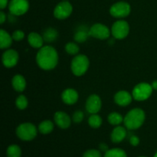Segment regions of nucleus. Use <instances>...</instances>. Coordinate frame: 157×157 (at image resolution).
Segmentation results:
<instances>
[{
  "label": "nucleus",
  "mask_w": 157,
  "mask_h": 157,
  "mask_svg": "<svg viewBox=\"0 0 157 157\" xmlns=\"http://www.w3.org/2000/svg\"><path fill=\"white\" fill-rule=\"evenodd\" d=\"M79 99V94L75 89L67 88L61 93V100L67 105H74Z\"/></svg>",
  "instance_id": "15"
},
{
  "label": "nucleus",
  "mask_w": 157,
  "mask_h": 157,
  "mask_svg": "<svg viewBox=\"0 0 157 157\" xmlns=\"http://www.w3.org/2000/svg\"><path fill=\"white\" fill-rule=\"evenodd\" d=\"M55 127V122L50 120H44L41 121L38 127V130L41 134L47 135L52 133Z\"/></svg>",
  "instance_id": "20"
},
{
  "label": "nucleus",
  "mask_w": 157,
  "mask_h": 157,
  "mask_svg": "<svg viewBox=\"0 0 157 157\" xmlns=\"http://www.w3.org/2000/svg\"><path fill=\"white\" fill-rule=\"evenodd\" d=\"M6 14L3 11H1L0 12V22H1V25L4 24L5 21H6Z\"/></svg>",
  "instance_id": "33"
},
{
  "label": "nucleus",
  "mask_w": 157,
  "mask_h": 157,
  "mask_svg": "<svg viewBox=\"0 0 157 157\" xmlns=\"http://www.w3.org/2000/svg\"><path fill=\"white\" fill-rule=\"evenodd\" d=\"M88 37V32H86L84 30H79L75 33V36H74V39L78 43H84V41H87Z\"/></svg>",
  "instance_id": "28"
},
{
  "label": "nucleus",
  "mask_w": 157,
  "mask_h": 157,
  "mask_svg": "<svg viewBox=\"0 0 157 157\" xmlns=\"http://www.w3.org/2000/svg\"><path fill=\"white\" fill-rule=\"evenodd\" d=\"M124 117L118 112H112L109 113L107 117V121L110 124L113 126H119L124 123Z\"/></svg>",
  "instance_id": "22"
},
{
  "label": "nucleus",
  "mask_w": 157,
  "mask_h": 157,
  "mask_svg": "<svg viewBox=\"0 0 157 157\" xmlns=\"http://www.w3.org/2000/svg\"><path fill=\"white\" fill-rule=\"evenodd\" d=\"M38 128L29 122L22 123L17 127L15 133L17 136L23 141H31L35 139L38 134Z\"/></svg>",
  "instance_id": "4"
},
{
  "label": "nucleus",
  "mask_w": 157,
  "mask_h": 157,
  "mask_svg": "<svg viewBox=\"0 0 157 157\" xmlns=\"http://www.w3.org/2000/svg\"><path fill=\"white\" fill-rule=\"evenodd\" d=\"M89 36L100 40H106L110 38L111 31L102 23H95L88 30Z\"/></svg>",
  "instance_id": "8"
},
{
  "label": "nucleus",
  "mask_w": 157,
  "mask_h": 157,
  "mask_svg": "<svg viewBox=\"0 0 157 157\" xmlns=\"http://www.w3.org/2000/svg\"><path fill=\"white\" fill-rule=\"evenodd\" d=\"M63 1H67V0H63Z\"/></svg>",
  "instance_id": "38"
},
{
  "label": "nucleus",
  "mask_w": 157,
  "mask_h": 157,
  "mask_svg": "<svg viewBox=\"0 0 157 157\" xmlns=\"http://www.w3.org/2000/svg\"><path fill=\"white\" fill-rule=\"evenodd\" d=\"M103 124V120L100 115L98 113L90 114L88 118V124L90 127L94 129H98L101 127Z\"/></svg>",
  "instance_id": "23"
},
{
  "label": "nucleus",
  "mask_w": 157,
  "mask_h": 157,
  "mask_svg": "<svg viewBox=\"0 0 157 157\" xmlns=\"http://www.w3.org/2000/svg\"><path fill=\"white\" fill-rule=\"evenodd\" d=\"M29 9L28 0H11L9 3V10L11 15L21 16L25 15Z\"/></svg>",
  "instance_id": "9"
},
{
  "label": "nucleus",
  "mask_w": 157,
  "mask_h": 157,
  "mask_svg": "<svg viewBox=\"0 0 157 157\" xmlns=\"http://www.w3.org/2000/svg\"><path fill=\"white\" fill-rule=\"evenodd\" d=\"M25 32L21 30H15V32H13L12 36L13 38L14 41H22L25 38Z\"/></svg>",
  "instance_id": "31"
},
{
  "label": "nucleus",
  "mask_w": 157,
  "mask_h": 157,
  "mask_svg": "<svg viewBox=\"0 0 157 157\" xmlns=\"http://www.w3.org/2000/svg\"><path fill=\"white\" fill-rule=\"evenodd\" d=\"M153 157H157V152H156V154L154 155V156H153Z\"/></svg>",
  "instance_id": "37"
},
{
  "label": "nucleus",
  "mask_w": 157,
  "mask_h": 157,
  "mask_svg": "<svg viewBox=\"0 0 157 157\" xmlns=\"http://www.w3.org/2000/svg\"><path fill=\"white\" fill-rule=\"evenodd\" d=\"M6 154H7L8 157H21V148L18 145L12 144V145H10L8 147Z\"/></svg>",
  "instance_id": "26"
},
{
  "label": "nucleus",
  "mask_w": 157,
  "mask_h": 157,
  "mask_svg": "<svg viewBox=\"0 0 157 157\" xmlns=\"http://www.w3.org/2000/svg\"><path fill=\"white\" fill-rule=\"evenodd\" d=\"M140 157H145V156H140Z\"/></svg>",
  "instance_id": "39"
},
{
  "label": "nucleus",
  "mask_w": 157,
  "mask_h": 157,
  "mask_svg": "<svg viewBox=\"0 0 157 157\" xmlns=\"http://www.w3.org/2000/svg\"><path fill=\"white\" fill-rule=\"evenodd\" d=\"M12 41H14L12 38V35L2 29L0 30V48L2 50L9 49L12 44Z\"/></svg>",
  "instance_id": "19"
},
{
  "label": "nucleus",
  "mask_w": 157,
  "mask_h": 157,
  "mask_svg": "<svg viewBox=\"0 0 157 157\" xmlns=\"http://www.w3.org/2000/svg\"><path fill=\"white\" fill-rule=\"evenodd\" d=\"M153 91V88L151 84L147 82H141L133 87L132 96L135 101H144L150 98Z\"/></svg>",
  "instance_id": "5"
},
{
  "label": "nucleus",
  "mask_w": 157,
  "mask_h": 157,
  "mask_svg": "<svg viewBox=\"0 0 157 157\" xmlns=\"http://www.w3.org/2000/svg\"><path fill=\"white\" fill-rule=\"evenodd\" d=\"M73 12V6L68 1H63L58 3L54 9V16L59 20H64L70 17Z\"/></svg>",
  "instance_id": "10"
},
{
  "label": "nucleus",
  "mask_w": 157,
  "mask_h": 157,
  "mask_svg": "<svg viewBox=\"0 0 157 157\" xmlns=\"http://www.w3.org/2000/svg\"><path fill=\"white\" fill-rule=\"evenodd\" d=\"M84 118V114L81 110H76L72 115V121L75 124H80L83 121Z\"/></svg>",
  "instance_id": "29"
},
{
  "label": "nucleus",
  "mask_w": 157,
  "mask_h": 157,
  "mask_svg": "<svg viewBox=\"0 0 157 157\" xmlns=\"http://www.w3.org/2000/svg\"><path fill=\"white\" fill-rule=\"evenodd\" d=\"M83 157H102V155L99 150L91 149V150H87L83 155Z\"/></svg>",
  "instance_id": "30"
},
{
  "label": "nucleus",
  "mask_w": 157,
  "mask_h": 157,
  "mask_svg": "<svg viewBox=\"0 0 157 157\" xmlns=\"http://www.w3.org/2000/svg\"><path fill=\"white\" fill-rule=\"evenodd\" d=\"M54 122L59 128L65 130L70 127L72 119L65 112L57 111L54 114Z\"/></svg>",
  "instance_id": "13"
},
{
  "label": "nucleus",
  "mask_w": 157,
  "mask_h": 157,
  "mask_svg": "<svg viewBox=\"0 0 157 157\" xmlns=\"http://www.w3.org/2000/svg\"><path fill=\"white\" fill-rule=\"evenodd\" d=\"M104 157H127V153L121 148H113L105 152Z\"/></svg>",
  "instance_id": "24"
},
{
  "label": "nucleus",
  "mask_w": 157,
  "mask_h": 157,
  "mask_svg": "<svg viewBox=\"0 0 157 157\" xmlns=\"http://www.w3.org/2000/svg\"><path fill=\"white\" fill-rule=\"evenodd\" d=\"M42 36L45 42L52 43L58 38V32L54 28H48L44 31Z\"/></svg>",
  "instance_id": "21"
},
{
  "label": "nucleus",
  "mask_w": 157,
  "mask_h": 157,
  "mask_svg": "<svg viewBox=\"0 0 157 157\" xmlns=\"http://www.w3.org/2000/svg\"><path fill=\"white\" fill-rule=\"evenodd\" d=\"M110 31L111 35L114 39H124L130 33V25L125 20L119 19L112 25Z\"/></svg>",
  "instance_id": "6"
},
{
  "label": "nucleus",
  "mask_w": 157,
  "mask_h": 157,
  "mask_svg": "<svg viewBox=\"0 0 157 157\" xmlns=\"http://www.w3.org/2000/svg\"><path fill=\"white\" fill-rule=\"evenodd\" d=\"M35 60L40 68L44 71H51L58 65L59 57L55 48L51 45H44L38 49Z\"/></svg>",
  "instance_id": "1"
},
{
  "label": "nucleus",
  "mask_w": 157,
  "mask_h": 157,
  "mask_svg": "<svg viewBox=\"0 0 157 157\" xmlns=\"http://www.w3.org/2000/svg\"><path fill=\"white\" fill-rule=\"evenodd\" d=\"M140 142V138L137 136H136V135H133V136H131L130 137V144L133 147H136V146L139 145Z\"/></svg>",
  "instance_id": "32"
},
{
  "label": "nucleus",
  "mask_w": 157,
  "mask_h": 157,
  "mask_svg": "<svg viewBox=\"0 0 157 157\" xmlns=\"http://www.w3.org/2000/svg\"><path fill=\"white\" fill-rule=\"evenodd\" d=\"M90 67V61L87 56L82 54L75 55L71 62V71L77 77L85 75Z\"/></svg>",
  "instance_id": "3"
},
{
  "label": "nucleus",
  "mask_w": 157,
  "mask_h": 157,
  "mask_svg": "<svg viewBox=\"0 0 157 157\" xmlns=\"http://www.w3.org/2000/svg\"><path fill=\"white\" fill-rule=\"evenodd\" d=\"M127 134V128L122 126H116V127L113 128L112 130L111 134H110V138H111L112 142L114 144H119L122 142L126 138Z\"/></svg>",
  "instance_id": "16"
},
{
  "label": "nucleus",
  "mask_w": 157,
  "mask_h": 157,
  "mask_svg": "<svg viewBox=\"0 0 157 157\" xmlns=\"http://www.w3.org/2000/svg\"><path fill=\"white\" fill-rule=\"evenodd\" d=\"M85 107L87 111L90 114L98 113L102 107V101L99 95L90 94L86 101Z\"/></svg>",
  "instance_id": "12"
},
{
  "label": "nucleus",
  "mask_w": 157,
  "mask_h": 157,
  "mask_svg": "<svg viewBox=\"0 0 157 157\" xmlns=\"http://www.w3.org/2000/svg\"><path fill=\"white\" fill-rule=\"evenodd\" d=\"M28 43L32 48L35 49H40L43 47L44 40L43 36L37 32H30L28 35Z\"/></svg>",
  "instance_id": "17"
},
{
  "label": "nucleus",
  "mask_w": 157,
  "mask_h": 157,
  "mask_svg": "<svg viewBox=\"0 0 157 157\" xmlns=\"http://www.w3.org/2000/svg\"><path fill=\"white\" fill-rule=\"evenodd\" d=\"M100 149H101V150H102V151H104V152H107V150H109L108 147H107V144H100Z\"/></svg>",
  "instance_id": "35"
},
{
  "label": "nucleus",
  "mask_w": 157,
  "mask_h": 157,
  "mask_svg": "<svg viewBox=\"0 0 157 157\" xmlns=\"http://www.w3.org/2000/svg\"><path fill=\"white\" fill-rule=\"evenodd\" d=\"M65 52L70 55H78L80 52V48L78 44L75 42H68L64 46Z\"/></svg>",
  "instance_id": "25"
},
{
  "label": "nucleus",
  "mask_w": 157,
  "mask_h": 157,
  "mask_svg": "<svg viewBox=\"0 0 157 157\" xmlns=\"http://www.w3.org/2000/svg\"><path fill=\"white\" fill-rule=\"evenodd\" d=\"M19 60V55L18 52L14 49H6L2 56V61L6 68H12L17 65Z\"/></svg>",
  "instance_id": "11"
},
{
  "label": "nucleus",
  "mask_w": 157,
  "mask_h": 157,
  "mask_svg": "<svg viewBox=\"0 0 157 157\" xmlns=\"http://www.w3.org/2000/svg\"><path fill=\"white\" fill-rule=\"evenodd\" d=\"M7 6H9V1L8 0H0V9H6Z\"/></svg>",
  "instance_id": "34"
},
{
  "label": "nucleus",
  "mask_w": 157,
  "mask_h": 157,
  "mask_svg": "<svg viewBox=\"0 0 157 157\" xmlns=\"http://www.w3.org/2000/svg\"><path fill=\"white\" fill-rule=\"evenodd\" d=\"M151 85H152V87H153V90H157V80H156V81H153V82H152V84H151Z\"/></svg>",
  "instance_id": "36"
},
{
  "label": "nucleus",
  "mask_w": 157,
  "mask_h": 157,
  "mask_svg": "<svg viewBox=\"0 0 157 157\" xmlns=\"http://www.w3.org/2000/svg\"><path fill=\"white\" fill-rule=\"evenodd\" d=\"M133 99L132 94L129 93L125 90H119L115 94L114 97H113L115 104L121 107H127V106L130 105Z\"/></svg>",
  "instance_id": "14"
},
{
  "label": "nucleus",
  "mask_w": 157,
  "mask_h": 157,
  "mask_svg": "<svg viewBox=\"0 0 157 157\" xmlns=\"http://www.w3.org/2000/svg\"><path fill=\"white\" fill-rule=\"evenodd\" d=\"M131 12V7L126 2H118L112 5L110 9V14L113 18L123 19L128 16Z\"/></svg>",
  "instance_id": "7"
},
{
  "label": "nucleus",
  "mask_w": 157,
  "mask_h": 157,
  "mask_svg": "<svg viewBox=\"0 0 157 157\" xmlns=\"http://www.w3.org/2000/svg\"><path fill=\"white\" fill-rule=\"evenodd\" d=\"M26 80L21 75H15L12 79V86L17 92H23L26 88Z\"/></svg>",
  "instance_id": "18"
},
{
  "label": "nucleus",
  "mask_w": 157,
  "mask_h": 157,
  "mask_svg": "<svg viewBox=\"0 0 157 157\" xmlns=\"http://www.w3.org/2000/svg\"><path fill=\"white\" fill-rule=\"evenodd\" d=\"M146 120V113L143 109L136 107L127 112L124 118V127L130 130L140 128Z\"/></svg>",
  "instance_id": "2"
},
{
  "label": "nucleus",
  "mask_w": 157,
  "mask_h": 157,
  "mask_svg": "<svg viewBox=\"0 0 157 157\" xmlns=\"http://www.w3.org/2000/svg\"><path fill=\"white\" fill-rule=\"evenodd\" d=\"M29 105V101L25 95L21 94L15 100V106L20 110H25Z\"/></svg>",
  "instance_id": "27"
}]
</instances>
